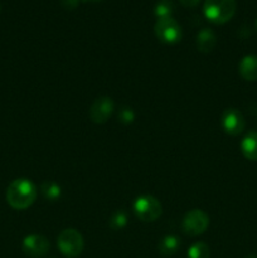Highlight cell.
Listing matches in <instances>:
<instances>
[{
    "label": "cell",
    "mask_w": 257,
    "mask_h": 258,
    "mask_svg": "<svg viewBox=\"0 0 257 258\" xmlns=\"http://www.w3.org/2000/svg\"><path fill=\"white\" fill-rule=\"evenodd\" d=\"M37 188L28 179H17L7 189V202L12 208L23 211L32 206L37 199Z\"/></svg>",
    "instance_id": "1"
},
{
    "label": "cell",
    "mask_w": 257,
    "mask_h": 258,
    "mask_svg": "<svg viewBox=\"0 0 257 258\" xmlns=\"http://www.w3.org/2000/svg\"><path fill=\"white\" fill-rule=\"evenodd\" d=\"M236 8V0H206L203 13L213 24H224L233 18Z\"/></svg>",
    "instance_id": "2"
},
{
    "label": "cell",
    "mask_w": 257,
    "mask_h": 258,
    "mask_svg": "<svg viewBox=\"0 0 257 258\" xmlns=\"http://www.w3.org/2000/svg\"><path fill=\"white\" fill-rule=\"evenodd\" d=\"M58 248L67 258H76L83 251V238L78 231L67 228L58 236Z\"/></svg>",
    "instance_id": "3"
},
{
    "label": "cell",
    "mask_w": 257,
    "mask_h": 258,
    "mask_svg": "<svg viewBox=\"0 0 257 258\" xmlns=\"http://www.w3.org/2000/svg\"><path fill=\"white\" fill-rule=\"evenodd\" d=\"M161 204L155 197L140 196L134 202V212L136 217L143 222H154L161 216Z\"/></svg>",
    "instance_id": "4"
},
{
    "label": "cell",
    "mask_w": 257,
    "mask_h": 258,
    "mask_svg": "<svg viewBox=\"0 0 257 258\" xmlns=\"http://www.w3.org/2000/svg\"><path fill=\"white\" fill-rule=\"evenodd\" d=\"M155 34L166 44H175L181 39V27L174 18H161L155 23Z\"/></svg>",
    "instance_id": "5"
},
{
    "label": "cell",
    "mask_w": 257,
    "mask_h": 258,
    "mask_svg": "<svg viewBox=\"0 0 257 258\" xmlns=\"http://www.w3.org/2000/svg\"><path fill=\"white\" fill-rule=\"evenodd\" d=\"M209 226V217L201 209L188 212L183 219L184 233L190 237H197L204 233Z\"/></svg>",
    "instance_id": "6"
},
{
    "label": "cell",
    "mask_w": 257,
    "mask_h": 258,
    "mask_svg": "<svg viewBox=\"0 0 257 258\" xmlns=\"http://www.w3.org/2000/svg\"><path fill=\"white\" fill-rule=\"evenodd\" d=\"M23 252L28 257L40 258L44 257L50 248V243L44 236L40 234H29L23 239Z\"/></svg>",
    "instance_id": "7"
},
{
    "label": "cell",
    "mask_w": 257,
    "mask_h": 258,
    "mask_svg": "<svg viewBox=\"0 0 257 258\" xmlns=\"http://www.w3.org/2000/svg\"><path fill=\"white\" fill-rule=\"evenodd\" d=\"M221 125L222 128H223L228 135L237 136L244 130L246 121H244L243 115H242L237 108H227V110H224V112L222 113Z\"/></svg>",
    "instance_id": "8"
},
{
    "label": "cell",
    "mask_w": 257,
    "mask_h": 258,
    "mask_svg": "<svg viewBox=\"0 0 257 258\" xmlns=\"http://www.w3.org/2000/svg\"><path fill=\"white\" fill-rule=\"evenodd\" d=\"M113 108H115V105H113V101L110 97L97 98L90 108L91 121L98 123V125H102L111 117Z\"/></svg>",
    "instance_id": "9"
},
{
    "label": "cell",
    "mask_w": 257,
    "mask_h": 258,
    "mask_svg": "<svg viewBox=\"0 0 257 258\" xmlns=\"http://www.w3.org/2000/svg\"><path fill=\"white\" fill-rule=\"evenodd\" d=\"M217 43V37L214 34L213 30L208 29V28H204L201 32L197 34V40L196 44L198 48L199 52L202 53H209L214 49Z\"/></svg>",
    "instance_id": "10"
},
{
    "label": "cell",
    "mask_w": 257,
    "mask_h": 258,
    "mask_svg": "<svg viewBox=\"0 0 257 258\" xmlns=\"http://www.w3.org/2000/svg\"><path fill=\"white\" fill-rule=\"evenodd\" d=\"M239 75L246 81H257V55L249 54L242 58Z\"/></svg>",
    "instance_id": "11"
},
{
    "label": "cell",
    "mask_w": 257,
    "mask_h": 258,
    "mask_svg": "<svg viewBox=\"0 0 257 258\" xmlns=\"http://www.w3.org/2000/svg\"><path fill=\"white\" fill-rule=\"evenodd\" d=\"M242 154L251 161L257 160V131H249L246 134L241 143Z\"/></svg>",
    "instance_id": "12"
},
{
    "label": "cell",
    "mask_w": 257,
    "mask_h": 258,
    "mask_svg": "<svg viewBox=\"0 0 257 258\" xmlns=\"http://www.w3.org/2000/svg\"><path fill=\"white\" fill-rule=\"evenodd\" d=\"M179 247H180V239L176 236L169 234V236H165L161 239L158 246V249L160 254H163L164 257H169L175 254L178 252Z\"/></svg>",
    "instance_id": "13"
},
{
    "label": "cell",
    "mask_w": 257,
    "mask_h": 258,
    "mask_svg": "<svg viewBox=\"0 0 257 258\" xmlns=\"http://www.w3.org/2000/svg\"><path fill=\"white\" fill-rule=\"evenodd\" d=\"M42 194L45 199L48 201H57V199L60 198L62 196V189L58 185L57 183H53V181H47L42 185Z\"/></svg>",
    "instance_id": "14"
},
{
    "label": "cell",
    "mask_w": 257,
    "mask_h": 258,
    "mask_svg": "<svg viewBox=\"0 0 257 258\" xmlns=\"http://www.w3.org/2000/svg\"><path fill=\"white\" fill-rule=\"evenodd\" d=\"M173 12L174 3L171 0H160V2L156 3L155 8H154V14L158 17V19L171 17Z\"/></svg>",
    "instance_id": "15"
},
{
    "label": "cell",
    "mask_w": 257,
    "mask_h": 258,
    "mask_svg": "<svg viewBox=\"0 0 257 258\" xmlns=\"http://www.w3.org/2000/svg\"><path fill=\"white\" fill-rule=\"evenodd\" d=\"M209 247L204 242H197L188 249V258H209Z\"/></svg>",
    "instance_id": "16"
},
{
    "label": "cell",
    "mask_w": 257,
    "mask_h": 258,
    "mask_svg": "<svg viewBox=\"0 0 257 258\" xmlns=\"http://www.w3.org/2000/svg\"><path fill=\"white\" fill-rule=\"evenodd\" d=\"M127 223V217H126V213L123 211H118L111 217L110 226L111 228L113 229H121L126 226Z\"/></svg>",
    "instance_id": "17"
},
{
    "label": "cell",
    "mask_w": 257,
    "mask_h": 258,
    "mask_svg": "<svg viewBox=\"0 0 257 258\" xmlns=\"http://www.w3.org/2000/svg\"><path fill=\"white\" fill-rule=\"evenodd\" d=\"M118 118H120V121L122 123H125V125H128V123H131L134 121V118H135V115H134L133 110L128 107H123L122 110L118 112Z\"/></svg>",
    "instance_id": "18"
},
{
    "label": "cell",
    "mask_w": 257,
    "mask_h": 258,
    "mask_svg": "<svg viewBox=\"0 0 257 258\" xmlns=\"http://www.w3.org/2000/svg\"><path fill=\"white\" fill-rule=\"evenodd\" d=\"M60 4H62V7L65 8V9L72 10V9H75V8L78 7V4H80V0H60Z\"/></svg>",
    "instance_id": "19"
},
{
    "label": "cell",
    "mask_w": 257,
    "mask_h": 258,
    "mask_svg": "<svg viewBox=\"0 0 257 258\" xmlns=\"http://www.w3.org/2000/svg\"><path fill=\"white\" fill-rule=\"evenodd\" d=\"M179 2H180L184 7L194 8L199 4V2H201V0H179Z\"/></svg>",
    "instance_id": "20"
},
{
    "label": "cell",
    "mask_w": 257,
    "mask_h": 258,
    "mask_svg": "<svg viewBox=\"0 0 257 258\" xmlns=\"http://www.w3.org/2000/svg\"><path fill=\"white\" fill-rule=\"evenodd\" d=\"M82 2H91V3H96V2H101V0H82Z\"/></svg>",
    "instance_id": "21"
},
{
    "label": "cell",
    "mask_w": 257,
    "mask_h": 258,
    "mask_svg": "<svg viewBox=\"0 0 257 258\" xmlns=\"http://www.w3.org/2000/svg\"><path fill=\"white\" fill-rule=\"evenodd\" d=\"M246 258H257V256H254V254H249V256H247Z\"/></svg>",
    "instance_id": "22"
},
{
    "label": "cell",
    "mask_w": 257,
    "mask_h": 258,
    "mask_svg": "<svg viewBox=\"0 0 257 258\" xmlns=\"http://www.w3.org/2000/svg\"><path fill=\"white\" fill-rule=\"evenodd\" d=\"M254 27H256V32H257V20H256V25H254Z\"/></svg>",
    "instance_id": "23"
}]
</instances>
